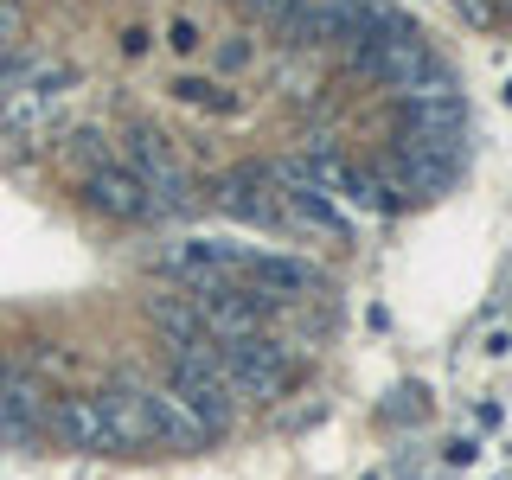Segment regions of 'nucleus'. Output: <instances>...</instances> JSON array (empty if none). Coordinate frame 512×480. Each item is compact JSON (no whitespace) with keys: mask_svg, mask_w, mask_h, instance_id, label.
Instances as JSON below:
<instances>
[{"mask_svg":"<svg viewBox=\"0 0 512 480\" xmlns=\"http://www.w3.org/2000/svg\"><path fill=\"white\" fill-rule=\"evenodd\" d=\"M116 167L154 199V212H192V205H199V192H192V173L180 167L173 141L160 135V128H148V122H135V128L122 135V160H116Z\"/></svg>","mask_w":512,"mask_h":480,"instance_id":"f257e3e1","label":"nucleus"},{"mask_svg":"<svg viewBox=\"0 0 512 480\" xmlns=\"http://www.w3.org/2000/svg\"><path fill=\"white\" fill-rule=\"evenodd\" d=\"M218 372L231 404H269V397L288 391L295 365H288V346L269 340V333H244V340H218Z\"/></svg>","mask_w":512,"mask_h":480,"instance_id":"f03ea898","label":"nucleus"},{"mask_svg":"<svg viewBox=\"0 0 512 480\" xmlns=\"http://www.w3.org/2000/svg\"><path fill=\"white\" fill-rule=\"evenodd\" d=\"M45 429H52L64 448H84V455H122L103 397H58V404L45 410Z\"/></svg>","mask_w":512,"mask_h":480,"instance_id":"7ed1b4c3","label":"nucleus"},{"mask_svg":"<svg viewBox=\"0 0 512 480\" xmlns=\"http://www.w3.org/2000/svg\"><path fill=\"white\" fill-rule=\"evenodd\" d=\"M237 282H244V288H256V295H269L276 308H288L295 295H308V288H320L327 276H320V269L308 263V256H263V250H256L250 263L237 269Z\"/></svg>","mask_w":512,"mask_h":480,"instance_id":"20e7f679","label":"nucleus"},{"mask_svg":"<svg viewBox=\"0 0 512 480\" xmlns=\"http://www.w3.org/2000/svg\"><path fill=\"white\" fill-rule=\"evenodd\" d=\"M212 199H218L231 218H244V224H269V231L282 224V205H276V192H269V167H237V173H224V180L212 186Z\"/></svg>","mask_w":512,"mask_h":480,"instance_id":"39448f33","label":"nucleus"},{"mask_svg":"<svg viewBox=\"0 0 512 480\" xmlns=\"http://www.w3.org/2000/svg\"><path fill=\"white\" fill-rule=\"evenodd\" d=\"M84 199H90L103 218H122V224L160 218V212H154V199H148V192H141L135 180H128L116 160H109V167H90V173H84Z\"/></svg>","mask_w":512,"mask_h":480,"instance_id":"423d86ee","label":"nucleus"},{"mask_svg":"<svg viewBox=\"0 0 512 480\" xmlns=\"http://www.w3.org/2000/svg\"><path fill=\"white\" fill-rule=\"evenodd\" d=\"M141 397H148V429H154V448H173V455H192V448H205V423L192 416L173 391H154V384H141Z\"/></svg>","mask_w":512,"mask_h":480,"instance_id":"0eeeda50","label":"nucleus"},{"mask_svg":"<svg viewBox=\"0 0 512 480\" xmlns=\"http://www.w3.org/2000/svg\"><path fill=\"white\" fill-rule=\"evenodd\" d=\"M269 180H282V186H288L282 199H288V212H295L301 224H314V231H327V237H340V231H346L340 205H333L327 192H314L308 180H301V173H295V160H282V167H269Z\"/></svg>","mask_w":512,"mask_h":480,"instance_id":"6e6552de","label":"nucleus"},{"mask_svg":"<svg viewBox=\"0 0 512 480\" xmlns=\"http://www.w3.org/2000/svg\"><path fill=\"white\" fill-rule=\"evenodd\" d=\"M397 122H404V135H429V141H442V135H461L468 128V103H397Z\"/></svg>","mask_w":512,"mask_h":480,"instance_id":"1a4fd4ad","label":"nucleus"},{"mask_svg":"<svg viewBox=\"0 0 512 480\" xmlns=\"http://www.w3.org/2000/svg\"><path fill=\"white\" fill-rule=\"evenodd\" d=\"M173 96H180V103H192V109H224V116L237 109V96H224L218 84H205V77H180V84H173Z\"/></svg>","mask_w":512,"mask_h":480,"instance_id":"9d476101","label":"nucleus"},{"mask_svg":"<svg viewBox=\"0 0 512 480\" xmlns=\"http://www.w3.org/2000/svg\"><path fill=\"white\" fill-rule=\"evenodd\" d=\"M167 45H173V52H199L205 39H199V26H192V20H173L167 26Z\"/></svg>","mask_w":512,"mask_h":480,"instance_id":"9b49d317","label":"nucleus"},{"mask_svg":"<svg viewBox=\"0 0 512 480\" xmlns=\"http://www.w3.org/2000/svg\"><path fill=\"white\" fill-rule=\"evenodd\" d=\"M244 7L256 13V20H276V26H282V20H288V13H295V7H301V0H244Z\"/></svg>","mask_w":512,"mask_h":480,"instance_id":"f8f14e48","label":"nucleus"},{"mask_svg":"<svg viewBox=\"0 0 512 480\" xmlns=\"http://www.w3.org/2000/svg\"><path fill=\"white\" fill-rule=\"evenodd\" d=\"M391 416H410V423H423V416H429V404H423V391H416V384H410V391H397V404H391Z\"/></svg>","mask_w":512,"mask_h":480,"instance_id":"ddd939ff","label":"nucleus"},{"mask_svg":"<svg viewBox=\"0 0 512 480\" xmlns=\"http://www.w3.org/2000/svg\"><path fill=\"white\" fill-rule=\"evenodd\" d=\"M244 64H250V45L244 39H224L218 45V71H244Z\"/></svg>","mask_w":512,"mask_h":480,"instance_id":"4468645a","label":"nucleus"},{"mask_svg":"<svg viewBox=\"0 0 512 480\" xmlns=\"http://www.w3.org/2000/svg\"><path fill=\"white\" fill-rule=\"evenodd\" d=\"M480 455V448L468 442V436H461V442H448V468H468V461Z\"/></svg>","mask_w":512,"mask_h":480,"instance_id":"2eb2a0df","label":"nucleus"},{"mask_svg":"<svg viewBox=\"0 0 512 480\" xmlns=\"http://www.w3.org/2000/svg\"><path fill=\"white\" fill-rule=\"evenodd\" d=\"M455 7H461V13H468V20H474V26H487V20H493V13H487V7H480V0H455Z\"/></svg>","mask_w":512,"mask_h":480,"instance_id":"dca6fc26","label":"nucleus"},{"mask_svg":"<svg viewBox=\"0 0 512 480\" xmlns=\"http://www.w3.org/2000/svg\"><path fill=\"white\" fill-rule=\"evenodd\" d=\"M500 96H506V103H512V84H506V90H500Z\"/></svg>","mask_w":512,"mask_h":480,"instance_id":"f3484780","label":"nucleus"},{"mask_svg":"<svg viewBox=\"0 0 512 480\" xmlns=\"http://www.w3.org/2000/svg\"><path fill=\"white\" fill-rule=\"evenodd\" d=\"M365 480H384V474H365Z\"/></svg>","mask_w":512,"mask_h":480,"instance_id":"a211bd4d","label":"nucleus"}]
</instances>
